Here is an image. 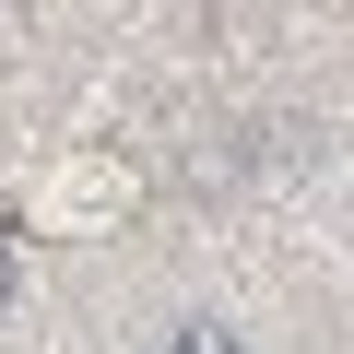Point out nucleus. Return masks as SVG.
Wrapping results in <instances>:
<instances>
[{
	"label": "nucleus",
	"instance_id": "obj_2",
	"mask_svg": "<svg viewBox=\"0 0 354 354\" xmlns=\"http://www.w3.org/2000/svg\"><path fill=\"white\" fill-rule=\"evenodd\" d=\"M12 295H24V260H12V236H0V319H12Z\"/></svg>",
	"mask_w": 354,
	"mask_h": 354
},
{
	"label": "nucleus",
	"instance_id": "obj_1",
	"mask_svg": "<svg viewBox=\"0 0 354 354\" xmlns=\"http://www.w3.org/2000/svg\"><path fill=\"white\" fill-rule=\"evenodd\" d=\"M153 354H248V330H236V319H213V307H201V319H177V330H165V342H153Z\"/></svg>",
	"mask_w": 354,
	"mask_h": 354
}]
</instances>
